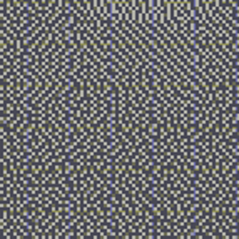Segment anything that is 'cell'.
I'll return each instance as SVG.
<instances>
[{
  "instance_id": "cell-1",
  "label": "cell",
  "mask_w": 239,
  "mask_h": 239,
  "mask_svg": "<svg viewBox=\"0 0 239 239\" xmlns=\"http://www.w3.org/2000/svg\"><path fill=\"white\" fill-rule=\"evenodd\" d=\"M137 2H139V0H134V7H132L134 10H135V7H137ZM142 2H144V0H142ZM142 2H140V8H139V10H142ZM164 5H166V10H167V0H164ZM154 8H156V0H147L146 10H154Z\"/></svg>"
}]
</instances>
